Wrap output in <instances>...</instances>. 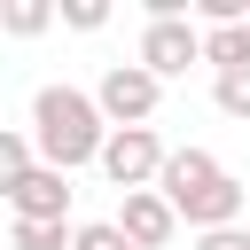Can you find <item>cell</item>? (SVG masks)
<instances>
[{"label":"cell","instance_id":"obj_11","mask_svg":"<svg viewBox=\"0 0 250 250\" xmlns=\"http://www.w3.org/2000/svg\"><path fill=\"white\" fill-rule=\"evenodd\" d=\"M0 23H8L16 39H31V31H47V23H55V8H47V0H16V8H8Z\"/></svg>","mask_w":250,"mask_h":250},{"label":"cell","instance_id":"obj_9","mask_svg":"<svg viewBox=\"0 0 250 250\" xmlns=\"http://www.w3.org/2000/svg\"><path fill=\"white\" fill-rule=\"evenodd\" d=\"M70 219H8V250H70Z\"/></svg>","mask_w":250,"mask_h":250},{"label":"cell","instance_id":"obj_2","mask_svg":"<svg viewBox=\"0 0 250 250\" xmlns=\"http://www.w3.org/2000/svg\"><path fill=\"white\" fill-rule=\"evenodd\" d=\"M164 164H172V148L156 141V125H117V133H109V148H102V172H109V188H125V195L156 188V180H164Z\"/></svg>","mask_w":250,"mask_h":250},{"label":"cell","instance_id":"obj_5","mask_svg":"<svg viewBox=\"0 0 250 250\" xmlns=\"http://www.w3.org/2000/svg\"><path fill=\"white\" fill-rule=\"evenodd\" d=\"M0 195H8V211H16V219H70V172H55V164H39V172L8 180Z\"/></svg>","mask_w":250,"mask_h":250},{"label":"cell","instance_id":"obj_4","mask_svg":"<svg viewBox=\"0 0 250 250\" xmlns=\"http://www.w3.org/2000/svg\"><path fill=\"white\" fill-rule=\"evenodd\" d=\"M141 70H156V78H180L188 62H203V23H188V16H148V31H141V55H133Z\"/></svg>","mask_w":250,"mask_h":250},{"label":"cell","instance_id":"obj_8","mask_svg":"<svg viewBox=\"0 0 250 250\" xmlns=\"http://www.w3.org/2000/svg\"><path fill=\"white\" fill-rule=\"evenodd\" d=\"M203 62L227 78V70H250V23H219V31H203Z\"/></svg>","mask_w":250,"mask_h":250},{"label":"cell","instance_id":"obj_6","mask_svg":"<svg viewBox=\"0 0 250 250\" xmlns=\"http://www.w3.org/2000/svg\"><path fill=\"white\" fill-rule=\"evenodd\" d=\"M117 227H125V242H133V250H164V242L180 234V211H172L156 188H141V195H125V203H117Z\"/></svg>","mask_w":250,"mask_h":250},{"label":"cell","instance_id":"obj_7","mask_svg":"<svg viewBox=\"0 0 250 250\" xmlns=\"http://www.w3.org/2000/svg\"><path fill=\"white\" fill-rule=\"evenodd\" d=\"M227 180V164L219 156H203V148H172V164H164V180H156V195L180 211V203H195L203 188H219Z\"/></svg>","mask_w":250,"mask_h":250},{"label":"cell","instance_id":"obj_3","mask_svg":"<svg viewBox=\"0 0 250 250\" xmlns=\"http://www.w3.org/2000/svg\"><path fill=\"white\" fill-rule=\"evenodd\" d=\"M94 102H102L109 133H117V125H148V117H156V102H164V78H156V70H141V62H109V70H102V86H94Z\"/></svg>","mask_w":250,"mask_h":250},{"label":"cell","instance_id":"obj_13","mask_svg":"<svg viewBox=\"0 0 250 250\" xmlns=\"http://www.w3.org/2000/svg\"><path fill=\"white\" fill-rule=\"evenodd\" d=\"M62 23H70V31H102L109 8H102V0H62Z\"/></svg>","mask_w":250,"mask_h":250},{"label":"cell","instance_id":"obj_10","mask_svg":"<svg viewBox=\"0 0 250 250\" xmlns=\"http://www.w3.org/2000/svg\"><path fill=\"white\" fill-rule=\"evenodd\" d=\"M70 250H133V242H125V227H117V219H86V227L70 234Z\"/></svg>","mask_w":250,"mask_h":250},{"label":"cell","instance_id":"obj_12","mask_svg":"<svg viewBox=\"0 0 250 250\" xmlns=\"http://www.w3.org/2000/svg\"><path fill=\"white\" fill-rule=\"evenodd\" d=\"M211 102H219L227 117H250V70H227V78L211 86Z\"/></svg>","mask_w":250,"mask_h":250},{"label":"cell","instance_id":"obj_1","mask_svg":"<svg viewBox=\"0 0 250 250\" xmlns=\"http://www.w3.org/2000/svg\"><path fill=\"white\" fill-rule=\"evenodd\" d=\"M31 141H39V156H47L55 172H78V164H102L109 117H102V102L78 94V86H39V94H31Z\"/></svg>","mask_w":250,"mask_h":250},{"label":"cell","instance_id":"obj_14","mask_svg":"<svg viewBox=\"0 0 250 250\" xmlns=\"http://www.w3.org/2000/svg\"><path fill=\"white\" fill-rule=\"evenodd\" d=\"M195 250H250V227H219V234H203Z\"/></svg>","mask_w":250,"mask_h":250}]
</instances>
